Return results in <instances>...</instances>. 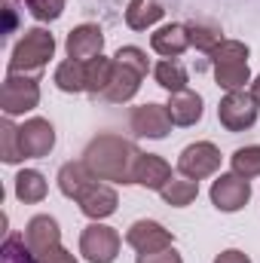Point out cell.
I'll return each instance as SVG.
<instances>
[{
	"label": "cell",
	"instance_id": "1",
	"mask_svg": "<svg viewBox=\"0 0 260 263\" xmlns=\"http://www.w3.org/2000/svg\"><path fill=\"white\" fill-rule=\"evenodd\" d=\"M138 159H141V150L114 132L95 135L83 150V162L89 165V172L98 181H110V184H135Z\"/></svg>",
	"mask_w": 260,
	"mask_h": 263
},
{
	"label": "cell",
	"instance_id": "2",
	"mask_svg": "<svg viewBox=\"0 0 260 263\" xmlns=\"http://www.w3.org/2000/svg\"><path fill=\"white\" fill-rule=\"evenodd\" d=\"M52 55H55V37L46 28H28L12 46L6 73H37L49 65Z\"/></svg>",
	"mask_w": 260,
	"mask_h": 263
},
{
	"label": "cell",
	"instance_id": "3",
	"mask_svg": "<svg viewBox=\"0 0 260 263\" xmlns=\"http://www.w3.org/2000/svg\"><path fill=\"white\" fill-rule=\"evenodd\" d=\"M40 104V83L31 73H6L0 86V107L6 117L31 114Z\"/></svg>",
	"mask_w": 260,
	"mask_h": 263
},
{
	"label": "cell",
	"instance_id": "4",
	"mask_svg": "<svg viewBox=\"0 0 260 263\" xmlns=\"http://www.w3.org/2000/svg\"><path fill=\"white\" fill-rule=\"evenodd\" d=\"M120 233L101 220H92L83 233H80V254L89 263H114L120 257Z\"/></svg>",
	"mask_w": 260,
	"mask_h": 263
},
{
	"label": "cell",
	"instance_id": "5",
	"mask_svg": "<svg viewBox=\"0 0 260 263\" xmlns=\"http://www.w3.org/2000/svg\"><path fill=\"white\" fill-rule=\"evenodd\" d=\"M220 150H217V144H211V141H196V144H187L184 150H181V156H178V172L184 175V178H190V181H205V178H211L217 168H220Z\"/></svg>",
	"mask_w": 260,
	"mask_h": 263
},
{
	"label": "cell",
	"instance_id": "6",
	"mask_svg": "<svg viewBox=\"0 0 260 263\" xmlns=\"http://www.w3.org/2000/svg\"><path fill=\"white\" fill-rule=\"evenodd\" d=\"M257 101L251 98V92H227L217 104V120L227 132H248L257 123Z\"/></svg>",
	"mask_w": 260,
	"mask_h": 263
},
{
	"label": "cell",
	"instance_id": "7",
	"mask_svg": "<svg viewBox=\"0 0 260 263\" xmlns=\"http://www.w3.org/2000/svg\"><path fill=\"white\" fill-rule=\"evenodd\" d=\"M211 205L224 214H236L248 205L251 199V181L236 175V172H227V175H217L214 184H211Z\"/></svg>",
	"mask_w": 260,
	"mask_h": 263
},
{
	"label": "cell",
	"instance_id": "8",
	"mask_svg": "<svg viewBox=\"0 0 260 263\" xmlns=\"http://www.w3.org/2000/svg\"><path fill=\"white\" fill-rule=\"evenodd\" d=\"M129 129L135 132L138 138H150V141H162V138H169V132H172V120H169L165 104L147 101V104L132 107Z\"/></svg>",
	"mask_w": 260,
	"mask_h": 263
},
{
	"label": "cell",
	"instance_id": "9",
	"mask_svg": "<svg viewBox=\"0 0 260 263\" xmlns=\"http://www.w3.org/2000/svg\"><path fill=\"white\" fill-rule=\"evenodd\" d=\"M18 141H22L25 159H43L55 147V129L49 120L31 117V120H25V126H18Z\"/></svg>",
	"mask_w": 260,
	"mask_h": 263
},
{
	"label": "cell",
	"instance_id": "10",
	"mask_svg": "<svg viewBox=\"0 0 260 263\" xmlns=\"http://www.w3.org/2000/svg\"><path fill=\"white\" fill-rule=\"evenodd\" d=\"M126 245L135 248L138 254H153L172 248V233L159 220H135L126 230Z\"/></svg>",
	"mask_w": 260,
	"mask_h": 263
},
{
	"label": "cell",
	"instance_id": "11",
	"mask_svg": "<svg viewBox=\"0 0 260 263\" xmlns=\"http://www.w3.org/2000/svg\"><path fill=\"white\" fill-rule=\"evenodd\" d=\"M77 205H80V211H83L89 220H104V217L117 214L120 196H117V190H114L110 184H104V181L95 178V181L77 196Z\"/></svg>",
	"mask_w": 260,
	"mask_h": 263
},
{
	"label": "cell",
	"instance_id": "12",
	"mask_svg": "<svg viewBox=\"0 0 260 263\" xmlns=\"http://www.w3.org/2000/svg\"><path fill=\"white\" fill-rule=\"evenodd\" d=\"M65 49H67V59L73 62H92L101 55L104 49V31L98 25H77L65 40Z\"/></svg>",
	"mask_w": 260,
	"mask_h": 263
},
{
	"label": "cell",
	"instance_id": "13",
	"mask_svg": "<svg viewBox=\"0 0 260 263\" xmlns=\"http://www.w3.org/2000/svg\"><path fill=\"white\" fill-rule=\"evenodd\" d=\"M25 242L31 245V251L40 257L52 248L62 245V230H59V220L49 217V214H34L25 227Z\"/></svg>",
	"mask_w": 260,
	"mask_h": 263
},
{
	"label": "cell",
	"instance_id": "14",
	"mask_svg": "<svg viewBox=\"0 0 260 263\" xmlns=\"http://www.w3.org/2000/svg\"><path fill=\"white\" fill-rule=\"evenodd\" d=\"M165 110H169L172 126L187 129V126H196V123L202 120L205 104H202V95H196V92H190V89H184V92H172Z\"/></svg>",
	"mask_w": 260,
	"mask_h": 263
},
{
	"label": "cell",
	"instance_id": "15",
	"mask_svg": "<svg viewBox=\"0 0 260 263\" xmlns=\"http://www.w3.org/2000/svg\"><path fill=\"white\" fill-rule=\"evenodd\" d=\"M150 46H153V52H156V55H162V59H178V55H184V52H187V46H190L187 25H178V22L162 25L159 31H153V34H150Z\"/></svg>",
	"mask_w": 260,
	"mask_h": 263
},
{
	"label": "cell",
	"instance_id": "16",
	"mask_svg": "<svg viewBox=\"0 0 260 263\" xmlns=\"http://www.w3.org/2000/svg\"><path fill=\"white\" fill-rule=\"evenodd\" d=\"M141 80H144V77H141L135 67H129V65H123V62L114 59V77H110V86H107V92H104L101 98H107L110 104H126V101H132V98L138 95Z\"/></svg>",
	"mask_w": 260,
	"mask_h": 263
},
{
	"label": "cell",
	"instance_id": "17",
	"mask_svg": "<svg viewBox=\"0 0 260 263\" xmlns=\"http://www.w3.org/2000/svg\"><path fill=\"white\" fill-rule=\"evenodd\" d=\"M169 181H172V165L162 156H156V153H141L138 168H135V184L144 187V190H156L159 193Z\"/></svg>",
	"mask_w": 260,
	"mask_h": 263
},
{
	"label": "cell",
	"instance_id": "18",
	"mask_svg": "<svg viewBox=\"0 0 260 263\" xmlns=\"http://www.w3.org/2000/svg\"><path fill=\"white\" fill-rule=\"evenodd\" d=\"M59 190H62V196H67V199H73L77 202V196L95 181V175L89 172V165L80 159V162H65L62 168H59Z\"/></svg>",
	"mask_w": 260,
	"mask_h": 263
},
{
	"label": "cell",
	"instance_id": "19",
	"mask_svg": "<svg viewBox=\"0 0 260 263\" xmlns=\"http://www.w3.org/2000/svg\"><path fill=\"white\" fill-rule=\"evenodd\" d=\"M49 193V184H46V178L37 172V168H22L18 175H15V199L18 202H25V205H37V202H43Z\"/></svg>",
	"mask_w": 260,
	"mask_h": 263
},
{
	"label": "cell",
	"instance_id": "20",
	"mask_svg": "<svg viewBox=\"0 0 260 263\" xmlns=\"http://www.w3.org/2000/svg\"><path fill=\"white\" fill-rule=\"evenodd\" d=\"M214 67V83L224 89V92H242L245 83H251V67L248 62H220Z\"/></svg>",
	"mask_w": 260,
	"mask_h": 263
},
{
	"label": "cell",
	"instance_id": "21",
	"mask_svg": "<svg viewBox=\"0 0 260 263\" xmlns=\"http://www.w3.org/2000/svg\"><path fill=\"white\" fill-rule=\"evenodd\" d=\"M162 15H165V9H162L159 0H132L129 9H126V25H129L132 31H147Z\"/></svg>",
	"mask_w": 260,
	"mask_h": 263
},
{
	"label": "cell",
	"instance_id": "22",
	"mask_svg": "<svg viewBox=\"0 0 260 263\" xmlns=\"http://www.w3.org/2000/svg\"><path fill=\"white\" fill-rule=\"evenodd\" d=\"M52 83H55L62 92H67V95L86 92V62L65 59L62 65L55 67V73H52Z\"/></svg>",
	"mask_w": 260,
	"mask_h": 263
},
{
	"label": "cell",
	"instance_id": "23",
	"mask_svg": "<svg viewBox=\"0 0 260 263\" xmlns=\"http://www.w3.org/2000/svg\"><path fill=\"white\" fill-rule=\"evenodd\" d=\"M159 196L165 199V205H172V208H187V205H193L196 196H199V181H190V178H172L162 190H159Z\"/></svg>",
	"mask_w": 260,
	"mask_h": 263
},
{
	"label": "cell",
	"instance_id": "24",
	"mask_svg": "<svg viewBox=\"0 0 260 263\" xmlns=\"http://www.w3.org/2000/svg\"><path fill=\"white\" fill-rule=\"evenodd\" d=\"M153 77H156V83H159L169 95H172V92H184L187 83H190L187 67L181 65V62H175V59H162L159 65L153 67Z\"/></svg>",
	"mask_w": 260,
	"mask_h": 263
},
{
	"label": "cell",
	"instance_id": "25",
	"mask_svg": "<svg viewBox=\"0 0 260 263\" xmlns=\"http://www.w3.org/2000/svg\"><path fill=\"white\" fill-rule=\"evenodd\" d=\"M110 77H114V59H92L86 62V92L89 95H104L107 86H110Z\"/></svg>",
	"mask_w": 260,
	"mask_h": 263
},
{
	"label": "cell",
	"instance_id": "26",
	"mask_svg": "<svg viewBox=\"0 0 260 263\" xmlns=\"http://www.w3.org/2000/svg\"><path fill=\"white\" fill-rule=\"evenodd\" d=\"M0 159L6 165H15V162L25 159L22 141H18V126L12 123V117H3L0 120Z\"/></svg>",
	"mask_w": 260,
	"mask_h": 263
},
{
	"label": "cell",
	"instance_id": "27",
	"mask_svg": "<svg viewBox=\"0 0 260 263\" xmlns=\"http://www.w3.org/2000/svg\"><path fill=\"white\" fill-rule=\"evenodd\" d=\"M230 165L236 175L242 178H260V144H248V147H239L233 156H230Z\"/></svg>",
	"mask_w": 260,
	"mask_h": 263
},
{
	"label": "cell",
	"instance_id": "28",
	"mask_svg": "<svg viewBox=\"0 0 260 263\" xmlns=\"http://www.w3.org/2000/svg\"><path fill=\"white\" fill-rule=\"evenodd\" d=\"M187 34H190V46L199 49V52H205V55H211V52L217 49V43L224 40L217 25H202V22L187 25Z\"/></svg>",
	"mask_w": 260,
	"mask_h": 263
},
{
	"label": "cell",
	"instance_id": "29",
	"mask_svg": "<svg viewBox=\"0 0 260 263\" xmlns=\"http://www.w3.org/2000/svg\"><path fill=\"white\" fill-rule=\"evenodd\" d=\"M0 263H40V257L31 251L25 236H6V242L0 248Z\"/></svg>",
	"mask_w": 260,
	"mask_h": 263
},
{
	"label": "cell",
	"instance_id": "30",
	"mask_svg": "<svg viewBox=\"0 0 260 263\" xmlns=\"http://www.w3.org/2000/svg\"><path fill=\"white\" fill-rule=\"evenodd\" d=\"M25 6L37 22H55L65 12V0H25Z\"/></svg>",
	"mask_w": 260,
	"mask_h": 263
},
{
	"label": "cell",
	"instance_id": "31",
	"mask_svg": "<svg viewBox=\"0 0 260 263\" xmlns=\"http://www.w3.org/2000/svg\"><path fill=\"white\" fill-rule=\"evenodd\" d=\"M114 59H117V62H123V65H129V67H135L141 77H147V70H150L147 52H144V49H138V46H120Z\"/></svg>",
	"mask_w": 260,
	"mask_h": 263
},
{
	"label": "cell",
	"instance_id": "32",
	"mask_svg": "<svg viewBox=\"0 0 260 263\" xmlns=\"http://www.w3.org/2000/svg\"><path fill=\"white\" fill-rule=\"evenodd\" d=\"M135 263H184V257L175 248H165V251H153V254H138Z\"/></svg>",
	"mask_w": 260,
	"mask_h": 263
},
{
	"label": "cell",
	"instance_id": "33",
	"mask_svg": "<svg viewBox=\"0 0 260 263\" xmlns=\"http://www.w3.org/2000/svg\"><path fill=\"white\" fill-rule=\"evenodd\" d=\"M40 263H77V257L65 251L62 245L59 248H52V251H46V254H40Z\"/></svg>",
	"mask_w": 260,
	"mask_h": 263
},
{
	"label": "cell",
	"instance_id": "34",
	"mask_svg": "<svg viewBox=\"0 0 260 263\" xmlns=\"http://www.w3.org/2000/svg\"><path fill=\"white\" fill-rule=\"evenodd\" d=\"M214 263H251V257L245 254V251H239V248H227V251H220Z\"/></svg>",
	"mask_w": 260,
	"mask_h": 263
},
{
	"label": "cell",
	"instance_id": "35",
	"mask_svg": "<svg viewBox=\"0 0 260 263\" xmlns=\"http://www.w3.org/2000/svg\"><path fill=\"white\" fill-rule=\"evenodd\" d=\"M248 92H251V98L257 101V107H260V73L251 80V89H248Z\"/></svg>",
	"mask_w": 260,
	"mask_h": 263
}]
</instances>
